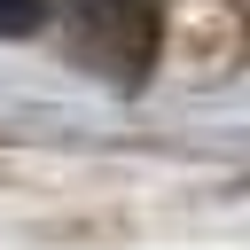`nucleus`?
<instances>
[{
  "instance_id": "nucleus-2",
  "label": "nucleus",
  "mask_w": 250,
  "mask_h": 250,
  "mask_svg": "<svg viewBox=\"0 0 250 250\" xmlns=\"http://www.w3.org/2000/svg\"><path fill=\"white\" fill-rule=\"evenodd\" d=\"M47 0H0V31H31Z\"/></svg>"
},
{
  "instance_id": "nucleus-1",
  "label": "nucleus",
  "mask_w": 250,
  "mask_h": 250,
  "mask_svg": "<svg viewBox=\"0 0 250 250\" xmlns=\"http://www.w3.org/2000/svg\"><path fill=\"white\" fill-rule=\"evenodd\" d=\"M55 23H62V47L109 86H141L164 47L156 0H55Z\"/></svg>"
}]
</instances>
